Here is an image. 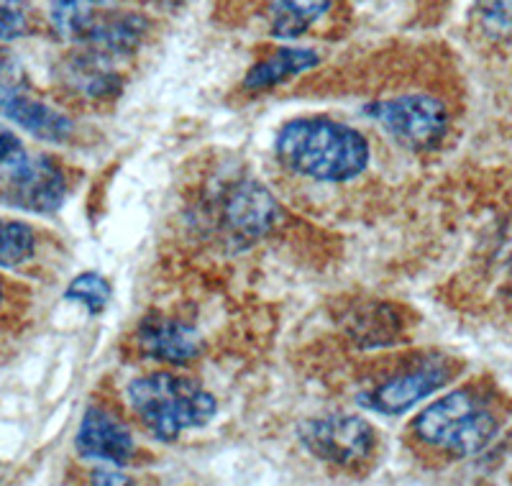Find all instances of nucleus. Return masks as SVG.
Returning <instances> with one entry per match:
<instances>
[{
	"instance_id": "nucleus-6",
	"label": "nucleus",
	"mask_w": 512,
	"mask_h": 486,
	"mask_svg": "<svg viewBox=\"0 0 512 486\" xmlns=\"http://www.w3.org/2000/svg\"><path fill=\"white\" fill-rule=\"evenodd\" d=\"M297 438L315 458L346 469L367 461L377 446L372 425L364 417L344 415V412L305 420L297 428Z\"/></svg>"
},
{
	"instance_id": "nucleus-17",
	"label": "nucleus",
	"mask_w": 512,
	"mask_h": 486,
	"mask_svg": "<svg viewBox=\"0 0 512 486\" xmlns=\"http://www.w3.org/2000/svg\"><path fill=\"white\" fill-rule=\"evenodd\" d=\"M36 251V236L21 220L0 218V267H21Z\"/></svg>"
},
{
	"instance_id": "nucleus-23",
	"label": "nucleus",
	"mask_w": 512,
	"mask_h": 486,
	"mask_svg": "<svg viewBox=\"0 0 512 486\" xmlns=\"http://www.w3.org/2000/svg\"><path fill=\"white\" fill-rule=\"evenodd\" d=\"M154 3H159V6H182V3H187V0H154Z\"/></svg>"
},
{
	"instance_id": "nucleus-20",
	"label": "nucleus",
	"mask_w": 512,
	"mask_h": 486,
	"mask_svg": "<svg viewBox=\"0 0 512 486\" xmlns=\"http://www.w3.org/2000/svg\"><path fill=\"white\" fill-rule=\"evenodd\" d=\"M479 24L495 36H512V0H477Z\"/></svg>"
},
{
	"instance_id": "nucleus-16",
	"label": "nucleus",
	"mask_w": 512,
	"mask_h": 486,
	"mask_svg": "<svg viewBox=\"0 0 512 486\" xmlns=\"http://www.w3.org/2000/svg\"><path fill=\"white\" fill-rule=\"evenodd\" d=\"M331 6L333 0H272L269 31L274 39H300L326 16Z\"/></svg>"
},
{
	"instance_id": "nucleus-9",
	"label": "nucleus",
	"mask_w": 512,
	"mask_h": 486,
	"mask_svg": "<svg viewBox=\"0 0 512 486\" xmlns=\"http://www.w3.org/2000/svg\"><path fill=\"white\" fill-rule=\"evenodd\" d=\"M216 223L231 241L249 243L269 231L277 220V203L251 177H239L223 187L216 200Z\"/></svg>"
},
{
	"instance_id": "nucleus-12",
	"label": "nucleus",
	"mask_w": 512,
	"mask_h": 486,
	"mask_svg": "<svg viewBox=\"0 0 512 486\" xmlns=\"http://www.w3.org/2000/svg\"><path fill=\"white\" fill-rule=\"evenodd\" d=\"M146 31H149V21L141 13L108 11V16L93 29V34L82 41V49H90L108 59L128 57L134 49L141 47Z\"/></svg>"
},
{
	"instance_id": "nucleus-19",
	"label": "nucleus",
	"mask_w": 512,
	"mask_h": 486,
	"mask_svg": "<svg viewBox=\"0 0 512 486\" xmlns=\"http://www.w3.org/2000/svg\"><path fill=\"white\" fill-rule=\"evenodd\" d=\"M31 31V13L24 0H0V41H16Z\"/></svg>"
},
{
	"instance_id": "nucleus-7",
	"label": "nucleus",
	"mask_w": 512,
	"mask_h": 486,
	"mask_svg": "<svg viewBox=\"0 0 512 486\" xmlns=\"http://www.w3.org/2000/svg\"><path fill=\"white\" fill-rule=\"evenodd\" d=\"M454 374V361L433 353V356H425L418 364L400 371L395 377L384 379L374 389L361 392L356 402L361 407H367V410L377 412V415H402V412L413 410L425 397H431L433 392L446 387L454 379Z\"/></svg>"
},
{
	"instance_id": "nucleus-5",
	"label": "nucleus",
	"mask_w": 512,
	"mask_h": 486,
	"mask_svg": "<svg viewBox=\"0 0 512 486\" xmlns=\"http://www.w3.org/2000/svg\"><path fill=\"white\" fill-rule=\"evenodd\" d=\"M367 116L410 151H431L446 139L448 113L431 95H397L367 105Z\"/></svg>"
},
{
	"instance_id": "nucleus-18",
	"label": "nucleus",
	"mask_w": 512,
	"mask_h": 486,
	"mask_svg": "<svg viewBox=\"0 0 512 486\" xmlns=\"http://www.w3.org/2000/svg\"><path fill=\"white\" fill-rule=\"evenodd\" d=\"M64 300L77 302V305L88 307V313L100 315L111 302V282L98 272H85L72 279L64 292Z\"/></svg>"
},
{
	"instance_id": "nucleus-15",
	"label": "nucleus",
	"mask_w": 512,
	"mask_h": 486,
	"mask_svg": "<svg viewBox=\"0 0 512 486\" xmlns=\"http://www.w3.org/2000/svg\"><path fill=\"white\" fill-rule=\"evenodd\" d=\"M67 80L88 98H111L121 90V75L113 70V59L82 49L67 64Z\"/></svg>"
},
{
	"instance_id": "nucleus-1",
	"label": "nucleus",
	"mask_w": 512,
	"mask_h": 486,
	"mask_svg": "<svg viewBox=\"0 0 512 486\" xmlns=\"http://www.w3.org/2000/svg\"><path fill=\"white\" fill-rule=\"evenodd\" d=\"M287 172L315 182H351L369 167V141L341 121L323 116L285 123L274 141Z\"/></svg>"
},
{
	"instance_id": "nucleus-14",
	"label": "nucleus",
	"mask_w": 512,
	"mask_h": 486,
	"mask_svg": "<svg viewBox=\"0 0 512 486\" xmlns=\"http://www.w3.org/2000/svg\"><path fill=\"white\" fill-rule=\"evenodd\" d=\"M111 3L113 0H52L49 18L64 41L82 44L108 16V11H113Z\"/></svg>"
},
{
	"instance_id": "nucleus-8",
	"label": "nucleus",
	"mask_w": 512,
	"mask_h": 486,
	"mask_svg": "<svg viewBox=\"0 0 512 486\" xmlns=\"http://www.w3.org/2000/svg\"><path fill=\"white\" fill-rule=\"evenodd\" d=\"M67 197L59 164L44 154H21L3 164V200L29 213H54Z\"/></svg>"
},
{
	"instance_id": "nucleus-11",
	"label": "nucleus",
	"mask_w": 512,
	"mask_h": 486,
	"mask_svg": "<svg viewBox=\"0 0 512 486\" xmlns=\"http://www.w3.org/2000/svg\"><path fill=\"white\" fill-rule=\"evenodd\" d=\"M75 448L82 458L121 466L134 456V435L108 410L88 407L77 428Z\"/></svg>"
},
{
	"instance_id": "nucleus-2",
	"label": "nucleus",
	"mask_w": 512,
	"mask_h": 486,
	"mask_svg": "<svg viewBox=\"0 0 512 486\" xmlns=\"http://www.w3.org/2000/svg\"><path fill=\"white\" fill-rule=\"evenodd\" d=\"M128 405L154 438L177 440L185 430L208 425L218 412L216 397L200 382L157 371L128 384Z\"/></svg>"
},
{
	"instance_id": "nucleus-10",
	"label": "nucleus",
	"mask_w": 512,
	"mask_h": 486,
	"mask_svg": "<svg viewBox=\"0 0 512 486\" xmlns=\"http://www.w3.org/2000/svg\"><path fill=\"white\" fill-rule=\"evenodd\" d=\"M136 343L146 359L175 366L190 364L200 359L205 351V341L198 330L167 315H149L141 320L136 330Z\"/></svg>"
},
{
	"instance_id": "nucleus-13",
	"label": "nucleus",
	"mask_w": 512,
	"mask_h": 486,
	"mask_svg": "<svg viewBox=\"0 0 512 486\" xmlns=\"http://www.w3.org/2000/svg\"><path fill=\"white\" fill-rule=\"evenodd\" d=\"M320 62L318 52L305 47H285L277 49L272 57L262 59L259 64H254L244 77V90L246 93H264V90H272V87H280L282 82L292 80V77L303 75V72L313 70L315 64Z\"/></svg>"
},
{
	"instance_id": "nucleus-3",
	"label": "nucleus",
	"mask_w": 512,
	"mask_h": 486,
	"mask_svg": "<svg viewBox=\"0 0 512 486\" xmlns=\"http://www.w3.org/2000/svg\"><path fill=\"white\" fill-rule=\"evenodd\" d=\"M410 430L425 446L451 456H474L495 440L500 415L482 392L472 387L443 394L441 400L425 407Z\"/></svg>"
},
{
	"instance_id": "nucleus-4",
	"label": "nucleus",
	"mask_w": 512,
	"mask_h": 486,
	"mask_svg": "<svg viewBox=\"0 0 512 486\" xmlns=\"http://www.w3.org/2000/svg\"><path fill=\"white\" fill-rule=\"evenodd\" d=\"M0 113L41 141L62 144L75 131L70 118L36 98L24 62L8 49H0Z\"/></svg>"
},
{
	"instance_id": "nucleus-22",
	"label": "nucleus",
	"mask_w": 512,
	"mask_h": 486,
	"mask_svg": "<svg viewBox=\"0 0 512 486\" xmlns=\"http://www.w3.org/2000/svg\"><path fill=\"white\" fill-rule=\"evenodd\" d=\"M118 471H105V469H98L93 471V481H98V484H126L128 476H116Z\"/></svg>"
},
{
	"instance_id": "nucleus-21",
	"label": "nucleus",
	"mask_w": 512,
	"mask_h": 486,
	"mask_svg": "<svg viewBox=\"0 0 512 486\" xmlns=\"http://www.w3.org/2000/svg\"><path fill=\"white\" fill-rule=\"evenodd\" d=\"M24 154V146L18 141V136L13 131H8L6 126H0V167L8 162H13L16 157Z\"/></svg>"
},
{
	"instance_id": "nucleus-24",
	"label": "nucleus",
	"mask_w": 512,
	"mask_h": 486,
	"mask_svg": "<svg viewBox=\"0 0 512 486\" xmlns=\"http://www.w3.org/2000/svg\"><path fill=\"white\" fill-rule=\"evenodd\" d=\"M0 300H3V287H0Z\"/></svg>"
}]
</instances>
